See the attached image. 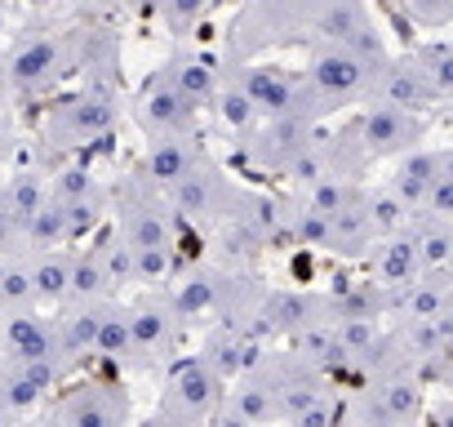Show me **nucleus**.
<instances>
[{"instance_id":"nucleus-38","label":"nucleus","mask_w":453,"mask_h":427,"mask_svg":"<svg viewBox=\"0 0 453 427\" xmlns=\"http://www.w3.org/2000/svg\"><path fill=\"white\" fill-rule=\"evenodd\" d=\"M94 191H98V178L85 165H63L58 174H50V200H81Z\"/></svg>"},{"instance_id":"nucleus-23","label":"nucleus","mask_w":453,"mask_h":427,"mask_svg":"<svg viewBox=\"0 0 453 427\" xmlns=\"http://www.w3.org/2000/svg\"><path fill=\"white\" fill-rule=\"evenodd\" d=\"M440 182V160H435V147H413V151H404L400 160H395V169H391V178H387V187L413 209V214H422V205H426V196H431V187Z\"/></svg>"},{"instance_id":"nucleus-3","label":"nucleus","mask_w":453,"mask_h":427,"mask_svg":"<svg viewBox=\"0 0 453 427\" xmlns=\"http://www.w3.org/2000/svg\"><path fill=\"white\" fill-rule=\"evenodd\" d=\"M120 94L116 85L107 81H89L85 89L58 98L45 107L41 116V134H45V147L54 151H81V147H94L103 143L116 125H120Z\"/></svg>"},{"instance_id":"nucleus-21","label":"nucleus","mask_w":453,"mask_h":427,"mask_svg":"<svg viewBox=\"0 0 453 427\" xmlns=\"http://www.w3.org/2000/svg\"><path fill=\"white\" fill-rule=\"evenodd\" d=\"M45 205H50V169L23 165V169H14L5 178V228L14 232V250H19L23 228L36 219Z\"/></svg>"},{"instance_id":"nucleus-9","label":"nucleus","mask_w":453,"mask_h":427,"mask_svg":"<svg viewBox=\"0 0 453 427\" xmlns=\"http://www.w3.org/2000/svg\"><path fill=\"white\" fill-rule=\"evenodd\" d=\"M236 200H241V191L226 182V174L204 156L182 182H173L169 191H165V205H169V214H178V219H191V223H222L226 214L236 209Z\"/></svg>"},{"instance_id":"nucleus-16","label":"nucleus","mask_w":453,"mask_h":427,"mask_svg":"<svg viewBox=\"0 0 453 427\" xmlns=\"http://www.w3.org/2000/svg\"><path fill=\"white\" fill-rule=\"evenodd\" d=\"M63 387V369L41 361V365H10L0 361V405H5L14 418L41 409L54 392Z\"/></svg>"},{"instance_id":"nucleus-39","label":"nucleus","mask_w":453,"mask_h":427,"mask_svg":"<svg viewBox=\"0 0 453 427\" xmlns=\"http://www.w3.org/2000/svg\"><path fill=\"white\" fill-rule=\"evenodd\" d=\"M156 19H160L173 36H191V27L204 19V5H200V0H169V5L156 10Z\"/></svg>"},{"instance_id":"nucleus-1","label":"nucleus","mask_w":453,"mask_h":427,"mask_svg":"<svg viewBox=\"0 0 453 427\" xmlns=\"http://www.w3.org/2000/svg\"><path fill=\"white\" fill-rule=\"evenodd\" d=\"M426 138V120L422 116H404V112H391V107H378V103H365L329 143V169L342 174V178H356L365 165L373 160H400L404 151L422 147Z\"/></svg>"},{"instance_id":"nucleus-41","label":"nucleus","mask_w":453,"mask_h":427,"mask_svg":"<svg viewBox=\"0 0 453 427\" xmlns=\"http://www.w3.org/2000/svg\"><path fill=\"white\" fill-rule=\"evenodd\" d=\"M285 427H338V409H334V400H320V405H311L307 414L289 418Z\"/></svg>"},{"instance_id":"nucleus-22","label":"nucleus","mask_w":453,"mask_h":427,"mask_svg":"<svg viewBox=\"0 0 453 427\" xmlns=\"http://www.w3.org/2000/svg\"><path fill=\"white\" fill-rule=\"evenodd\" d=\"M204 160L200 143L196 138H147V151H142V178L160 191H169L173 182H182L196 165Z\"/></svg>"},{"instance_id":"nucleus-49","label":"nucleus","mask_w":453,"mask_h":427,"mask_svg":"<svg viewBox=\"0 0 453 427\" xmlns=\"http://www.w3.org/2000/svg\"><path fill=\"white\" fill-rule=\"evenodd\" d=\"M0 321H5V316H0Z\"/></svg>"},{"instance_id":"nucleus-2","label":"nucleus","mask_w":453,"mask_h":427,"mask_svg":"<svg viewBox=\"0 0 453 427\" xmlns=\"http://www.w3.org/2000/svg\"><path fill=\"white\" fill-rule=\"evenodd\" d=\"M81 58V32H19L0 50V89L10 98H41L50 94L67 72H76Z\"/></svg>"},{"instance_id":"nucleus-15","label":"nucleus","mask_w":453,"mask_h":427,"mask_svg":"<svg viewBox=\"0 0 453 427\" xmlns=\"http://www.w3.org/2000/svg\"><path fill=\"white\" fill-rule=\"evenodd\" d=\"M0 361H10V365H41V361H50V365H58L50 312H19V316L0 321Z\"/></svg>"},{"instance_id":"nucleus-6","label":"nucleus","mask_w":453,"mask_h":427,"mask_svg":"<svg viewBox=\"0 0 453 427\" xmlns=\"http://www.w3.org/2000/svg\"><path fill=\"white\" fill-rule=\"evenodd\" d=\"M373 76H378V67H369V63L356 58L351 50H338V45H307L303 81H307V94H311V103L320 107V116H329V112H338V107H351V103L369 98Z\"/></svg>"},{"instance_id":"nucleus-24","label":"nucleus","mask_w":453,"mask_h":427,"mask_svg":"<svg viewBox=\"0 0 453 427\" xmlns=\"http://www.w3.org/2000/svg\"><path fill=\"white\" fill-rule=\"evenodd\" d=\"M226 409H232L236 418H245L250 427H272V423H285L280 418V400H276V387L267 378V369H250L241 383H232V392H226Z\"/></svg>"},{"instance_id":"nucleus-42","label":"nucleus","mask_w":453,"mask_h":427,"mask_svg":"<svg viewBox=\"0 0 453 427\" xmlns=\"http://www.w3.org/2000/svg\"><path fill=\"white\" fill-rule=\"evenodd\" d=\"M404 14L413 19V23H453V5H404Z\"/></svg>"},{"instance_id":"nucleus-7","label":"nucleus","mask_w":453,"mask_h":427,"mask_svg":"<svg viewBox=\"0 0 453 427\" xmlns=\"http://www.w3.org/2000/svg\"><path fill=\"white\" fill-rule=\"evenodd\" d=\"M134 400L111 378H81L50 405V427H129Z\"/></svg>"},{"instance_id":"nucleus-44","label":"nucleus","mask_w":453,"mask_h":427,"mask_svg":"<svg viewBox=\"0 0 453 427\" xmlns=\"http://www.w3.org/2000/svg\"><path fill=\"white\" fill-rule=\"evenodd\" d=\"M435 160H440V178L453 182V147H435Z\"/></svg>"},{"instance_id":"nucleus-19","label":"nucleus","mask_w":453,"mask_h":427,"mask_svg":"<svg viewBox=\"0 0 453 427\" xmlns=\"http://www.w3.org/2000/svg\"><path fill=\"white\" fill-rule=\"evenodd\" d=\"M160 72L173 81V89L200 112V107H213V98H218V85H222V67L209 58V54H200V50H178V54H169L165 63H160Z\"/></svg>"},{"instance_id":"nucleus-45","label":"nucleus","mask_w":453,"mask_h":427,"mask_svg":"<svg viewBox=\"0 0 453 427\" xmlns=\"http://www.w3.org/2000/svg\"><path fill=\"white\" fill-rule=\"evenodd\" d=\"M142 427H178V423H173V418H165V414H151Z\"/></svg>"},{"instance_id":"nucleus-29","label":"nucleus","mask_w":453,"mask_h":427,"mask_svg":"<svg viewBox=\"0 0 453 427\" xmlns=\"http://www.w3.org/2000/svg\"><path fill=\"white\" fill-rule=\"evenodd\" d=\"M213 112H218V120L232 129V134H254L258 125H263V116H258V107L250 103V94L241 89V81L222 67V85H218V98H213Z\"/></svg>"},{"instance_id":"nucleus-17","label":"nucleus","mask_w":453,"mask_h":427,"mask_svg":"<svg viewBox=\"0 0 453 427\" xmlns=\"http://www.w3.org/2000/svg\"><path fill=\"white\" fill-rule=\"evenodd\" d=\"M360 409L373 414V418H387V423H404V427H413L418 414H422V383H418L409 369L382 374V378H373L369 392L360 396Z\"/></svg>"},{"instance_id":"nucleus-5","label":"nucleus","mask_w":453,"mask_h":427,"mask_svg":"<svg viewBox=\"0 0 453 427\" xmlns=\"http://www.w3.org/2000/svg\"><path fill=\"white\" fill-rule=\"evenodd\" d=\"M222 409H226V383L200 356H178L165 374L156 414L173 418L178 427H213Z\"/></svg>"},{"instance_id":"nucleus-14","label":"nucleus","mask_w":453,"mask_h":427,"mask_svg":"<svg viewBox=\"0 0 453 427\" xmlns=\"http://www.w3.org/2000/svg\"><path fill=\"white\" fill-rule=\"evenodd\" d=\"M316 321H329L325 294H311V290H267L254 330H258V338H263V334L294 338V334H303V330L316 325Z\"/></svg>"},{"instance_id":"nucleus-40","label":"nucleus","mask_w":453,"mask_h":427,"mask_svg":"<svg viewBox=\"0 0 453 427\" xmlns=\"http://www.w3.org/2000/svg\"><path fill=\"white\" fill-rule=\"evenodd\" d=\"M422 219H435V223H453V182L440 178L422 205Z\"/></svg>"},{"instance_id":"nucleus-12","label":"nucleus","mask_w":453,"mask_h":427,"mask_svg":"<svg viewBox=\"0 0 453 427\" xmlns=\"http://www.w3.org/2000/svg\"><path fill=\"white\" fill-rule=\"evenodd\" d=\"M116 299L107 303H67L58 307L50 321H54V356L63 365V374H76L85 361H94V343H98V330H103V316Z\"/></svg>"},{"instance_id":"nucleus-43","label":"nucleus","mask_w":453,"mask_h":427,"mask_svg":"<svg viewBox=\"0 0 453 427\" xmlns=\"http://www.w3.org/2000/svg\"><path fill=\"white\" fill-rule=\"evenodd\" d=\"M14 23H19V10H10L5 0H0V36H10V41H14Z\"/></svg>"},{"instance_id":"nucleus-34","label":"nucleus","mask_w":453,"mask_h":427,"mask_svg":"<svg viewBox=\"0 0 453 427\" xmlns=\"http://www.w3.org/2000/svg\"><path fill=\"white\" fill-rule=\"evenodd\" d=\"M111 285L107 272L98 263L94 250H72V285H67V303H107Z\"/></svg>"},{"instance_id":"nucleus-48","label":"nucleus","mask_w":453,"mask_h":427,"mask_svg":"<svg viewBox=\"0 0 453 427\" xmlns=\"http://www.w3.org/2000/svg\"><path fill=\"white\" fill-rule=\"evenodd\" d=\"M449 281H453V268H449Z\"/></svg>"},{"instance_id":"nucleus-27","label":"nucleus","mask_w":453,"mask_h":427,"mask_svg":"<svg viewBox=\"0 0 453 427\" xmlns=\"http://www.w3.org/2000/svg\"><path fill=\"white\" fill-rule=\"evenodd\" d=\"M413 245H418V259H422V272L426 276H449L453 268V223H435V219H422L409 228Z\"/></svg>"},{"instance_id":"nucleus-36","label":"nucleus","mask_w":453,"mask_h":427,"mask_svg":"<svg viewBox=\"0 0 453 427\" xmlns=\"http://www.w3.org/2000/svg\"><path fill=\"white\" fill-rule=\"evenodd\" d=\"M285 237L298 250H329V219L316 214L311 205H303V200H289V228H285Z\"/></svg>"},{"instance_id":"nucleus-28","label":"nucleus","mask_w":453,"mask_h":427,"mask_svg":"<svg viewBox=\"0 0 453 427\" xmlns=\"http://www.w3.org/2000/svg\"><path fill=\"white\" fill-rule=\"evenodd\" d=\"M373 245H378V237H373L369 219H365V200L356 209L338 214V219L329 223V254H338V259H369Z\"/></svg>"},{"instance_id":"nucleus-8","label":"nucleus","mask_w":453,"mask_h":427,"mask_svg":"<svg viewBox=\"0 0 453 427\" xmlns=\"http://www.w3.org/2000/svg\"><path fill=\"white\" fill-rule=\"evenodd\" d=\"M182 330L187 321L173 312L165 290L142 294L138 303H129V334H134V369H160L178 361L182 347Z\"/></svg>"},{"instance_id":"nucleus-31","label":"nucleus","mask_w":453,"mask_h":427,"mask_svg":"<svg viewBox=\"0 0 453 427\" xmlns=\"http://www.w3.org/2000/svg\"><path fill=\"white\" fill-rule=\"evenodd\" d=\"M94 356H98V361H111V365H125V369H134L129 303H111V307H107V316H103V330H98V343H94Z\"/></svg>"},{"instance_id":"nucleus-10","label":"nucleus","mask_w":453,"mask_h":427,"mask_svg":"<svg viewBox=\"0 0 453 427\" xmlns=\"http://www.w3.org/2000/svg\"><path fill=\"white\" fill-rule=\"evenodd\" d=\"M134 116H138L147 138H196V116L200 112L173 89V81L160 67H151V76L138 89Z\"/></svg>"},{"instance_id":"nucleus-30","label":"nucleus","mask_w":453,"mask_h":427,"mask_svg":"<svg viewBox=\"0 0 453 427\" xmlns=\"http://www.w3.org/2000/svg\"><path fill=\"white\" fill-rule=\"evenodd\" d=\"M360 200H365V182L342 178V174H329V178H320V182H311V187L303 191V205H311L316 214H325L329 223L338 219V214L356 209Z\"/></svg>"},{"instance_id":"nucleus-47","label":"nucleus","mask_w":453,"mask_h":427,"mask_svg":"<svg viewBox=\"0 0 453 427\" xmlns=\"http://www.w3.org/2000/svg\"><path fill=\"white\" fill-rule=\"evenodd\" d=\"M19 427H41V423H19Z\"/></svg>"},{"instance_id":"nucleus-26","label":"nucleus","mask_w":453,"mask_h":427,"mask_svg":"<svg viewBox=\"0 0 453 427\" xmlns=\"http://www.w3.org/2000/svg\"><path fill=\"white\" fill-rule=\"evenodd\" d=\"M365 219H369L378 241H391V237H404L418 223V214L387 182H378V187H365Z\"/></svg>"},{"instance_id":"nucleus-32","label":"nucleus","mask_w":453,"mask_h":427,"mask_svg":"<svg viewBox=\"0 0 453 427\" xmlns=\"http://www.w3.org/2000/svg\"><path fill=\"white\" fill-rule=\"evenodd\" d=\"M409 58L418 63V72L426 76L435 98L453 103V41H422V45L409 50Z\"/></svg>"},{"instance_id":"nucleus-46","label":"nucleus","mask_w":453,"mask_h":427,"mask_svg":"<svg viewBox=\"0 0 453 427\" xmlns=\"http://www.w3.org/2000/svg\"><path fill=\"white\" fill-rule=\"evenodd\" d=\"M19 423H23V418H14L5 405H0V427H19Z\"/></svg>"},{"instance_id":"nucleus-35","label":"nucleus","mask_w":453,"mask_h":427,"mask_svg":"<svg viewBox=\"0 0 453 427\" xmlns=\"http://www.w3.org/2000/svg\"><path fill=\"white\" fill-rule=\"evenodd\" d=\"M58 209H63V219H67V232H72V245L76 241H85L98 223H103V214L111 209V196L98 187L94 196H81V200H54Z\"/></svg>"},{"instance_id":"nucleus-20","label":"nucleus","mask_w":453,"mask_h":427,"mask_svg":"<svg viewBox=\"0 0 453 427\" xmlns=\"http://www.w3.org/2000/svg\"><path fill=\"white\" fill-rule=\"evenodd\" d=\"M369 272H373V285L382 294H391V303H395V294H404L413 281L426 276L422 272V259H418V245H413L409 232L404 237H391V241H378L373 254H369Z\"/></svg>"},{"instance_id":"nucleus-4","label":"nucleus","mask_w":453,"mask_h":427,"mask_svg":"<svg viewBox=\"0 0 453 427\" xmlns=\"http://www.w3.org/2000/svg\"><path fill=\"white\" fill-rule=\"evenodd\" d=\"M111 209H116V237L134 254H173V214L165 205V191L151 187L142 169L111 191Z\"/></svg>"},{"instance_id":"nucleus-25","label":"nucleus","mask_w":453,"mask_h":427,"mask_svg":"<svg viewBox=\"0 0 453 427\" xmlns=\"http://www.w3.org/2000/svg\"><path fill=\"white\" fill-rule=\"evenodd\" d=\"M27 272H32V290H36V307L41 312H58L67 307V285H72V250H54V254H23Z\"/></svg>"},{"instance_id":"nucleus-37","label":"nucleus","mask_w":453,"mask_h":427,"mask_svg":"<svg viewBox=\"0 0 453 427\" xmlns=\"http://www.w3.org/2000/svg\"><path fill=\"white\" fill-rule=\"evenodd\" d=\"M94 254H98V263H103V272H107L111 294H116L120 285H138V276H134V250H129L116 232H107V237L94 245Z\"/></svg>"},{"instance_id":"nucleus-33","label":"nucleus","mask_w":453,"mask_h":427,"mask_svg":"<svg viewBox=\"0 0 453 427\" xmlns=\"http://www.w3.org/2000/svg\"><path fill=\"white\" fill-rule=\"evenodd\" d=\"M19 312H41L36 307V290H32V272H27V259L23 254L0 263V316H19Z\"/></svg>"},{"instance_id":"nucleus-18","label":"nucleus","mask_w":453,"mask_h":427,"mask_svg":"<svg viewBox=\"0 0 453 427\" xmlns=\"http://www.w3.org/2000/svg\"><path fill=\"white\" fill-rule=\"evenodd\" d=\"M226 281H232V272H218V268H191L178 276V285H169V303L173 312L191 325L200 316H218L222 312V299H226Z\"/></svg>"},{"instance_id":"nucleus-13","label":"nucleus","mask_w":453,"mask_h":427,"mask_svg":"<svg viewBox=\"0 0 453 427\" xmlns=\"http://www.w3.org/2000/svg\"><path fill=\"white\" fill-rule=\"evenodd\" d=\"M369 103L391 107V112H404V116H422V120H426L431 107H440L435 89L426 85V76L418 72V63L409 54H391V63L373 76Z\"/></svg>"},{"instance_id":"nucleus-11","label":"nucleus","mask_w":453,"mask_h":427,"mask_svg":"<svg viewBox=\"0 0 453 427\" xmlns=\"http://www.w3.org/2000/svg\"><path fill=\"white\" fill-rule=\"evenodd\" d=\"M320 147V129L303 116H280V120H263L254 134H250V160L258 169H272V174H289L307 151Z\"/></svg>"}]
</instances>
